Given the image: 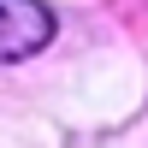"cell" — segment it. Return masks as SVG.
<instances>
[{"label": "cell", "instance_id": "1", "mask_svg": "<svg viewBox=\"0 0 148 148\" xmlns=\"http://www.w3.org/2000/svg\"><path fill=\"white\" fill-rule=\"evenodd\" d=\"M53 42V12L42 0H0V59H30Z\"/></svg>", "mask_w": 148, "mask_h": 148}]
</instances>
